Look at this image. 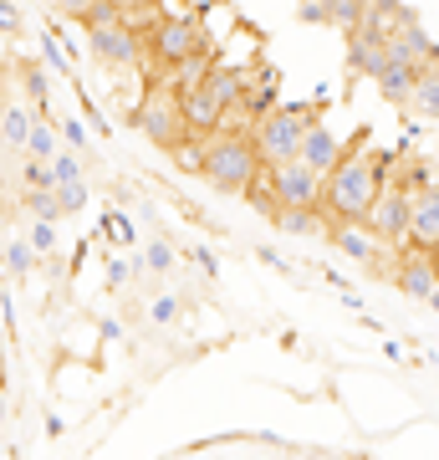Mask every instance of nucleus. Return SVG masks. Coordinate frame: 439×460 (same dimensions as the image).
Wrapping results in <instances>:
<instances>
[{"label":"nucleus","instance_id":"f257e3e1","mask_svg":"<svg viewBox=\"0 0 439 460\" xmlns=\"http://www.w3.org/2000/svg\"><path fill=\"white\" fill-rule=\"evenodd\" d=\"M399 169V154H368V148H347L342 164L322 180V210L338 226H363L373 210L378 190Z\"/></svg>","mask_w":439,"mask_h":460},{"label":"nucleus","instance_id":"f03ea898","mask_svg":"<svg viewBox=\"0 0 439 460\" xmlns=\"http://www.w3.org/2000/svg\"><path fill=\"white\" fill-rule=\"evenodd\" d=\"M260 174V159H256V144L250 133H235V128H220L205 138V180L220 190V195H245Z\"/></svg>","mask_w":439,"mask_h":460},{"label":"nucleus","instance_id":"7ed1b4c3","mask_svg":"<svg viewBox=\"0 0 439 460\" xmlns=\"http://www.w3.org/2000/svg\"><path fill=\"white\" fill-rule=\"evenodd\" d=\"M307 128H317V108H271V113L250 128L260 169H281V164H292V159H302Z\"/></svg>","mask_w":439,"mask_h":460},{"label":"nucleus","instance_id":"20e7f679","mask_svg":"<svg viewBox=\"0 0 439 460\" xmlns=\"http://www.w3.org/2000/svg\"><path fill=\"white\" fill-rule=\"evenodd\" d=\"M144 47L154 51V62H159L163 72H174L180 62H189V57H199V51H210V36H205L199 16H163V21L148 26Z\"/></svg>","mask_w":439,"mask_h":460},{"label":"nucleus","instance_id":"39448f33","mask_svg":"<svg viewBox=\"0 0 439 460\" xmlns=\"http://www.w3.org/2000/svg\"><path fill=\"white\" fill-rule=\"evenodd\" d=\"M133 123L154 138V144L163 148V154H174V148L189 138V128H184V108H180V93L174 87L154 83L144 93V102H138V113H133Z\"/></svg>","mask_w":439,"mask_h":460},{"label":"nucleus","instance_id":"423d86ee","mask_svg":"<svg viewBox=\"0 0 439 460\" xmlns=\"http://www.w3.org/2000/svg\"><path fill=\"white\" fill-rule=\"evenodd\" d=\"M408 215H414V195H408L399 180H383V190H378L373 210H368V220H363V230L373 235L378 246H404L408 241Z\"/></svg>","mask_w":439,"mask_h":460},{"label":"nucleus","instance_id":"0eeeda50","mask_svg":"<svg viewBox=\"0 0 439 460\" xmlns=\"http://www.w3.org/2000/svg\"><path fill=\"white\" fill-rule=\"evenodd\" d=\"M271 190H277V205H292V210H317L322 205V174H312L302 159L271 169Z\"/></svg>","mask_w":439,"mask_h":460},{"label":"nucleus","instance_id":"6e6552de","mask_svg":"<svg viewBox=\"0 0 439 460\" xmlns=\"http://www.w3.org/2000/svg\"><path fill=\"white\" fill-rule=\"evenodd\" d=\"M92 36V57L108 66H138V57H144V36H138V26H98Z\"/></svg>","mask_w":439,"mask_h":460},{"label":"nucleus","instance_id":"1a4fd4ad","mask_svg":"<svg viewBox=\"0 0 439 460\" xmlns=\"http://www.w3.org/2000/svg\"><path fill=\"white\" fill-rule=\"evenodd\" d=\"M393 287L404 296H414V302H429V292L439 287V266L435 256H424V251H408L399 256V266H393Z\"/></svg>","mask_w":439,"mask_h":460},{"label":"nucleus","instance_id":"9d476101","mask_svg":"<svg viewBox=\"0 0 439 460\" xmlns=\"http://www.w3.org/2000/svg\"><path fill=\"white\" fill-rule=\"evenodd\" d=\"M408 251L435 256L439 251V184H429L424 195H414V215H408Z\"/></svg>","mask_w":439,"mask_h":460},{"label":"nucleus","instance_id":"9b49d317","mask_svg":"<svg viewBox=\"0 0 439 460\" xmlns=\"http://www.w3.org/2000/svg\"><path fill=\"white\" fill-rule=\"evenodd\" d=\"M347 62L358 66L363 77H378V72H383V66H389V36H378L373 26H353V31H347Z\"/></svg>","mask_w":439,"mask_h":460},{"label":"nucleus","instance_id":"f8f14e48","mask_svg":"<svg viewBox=\"0 0 439 460\" xmlns=\"http://www.w3.org/2000/svg\"><path fill=\"white\" fill-rule=\"evenodd\" d=\"M342 154H347V144H342L338 133L327 128V123H317V128H307V138H302V164L312 169V174H332V169L342 164Z\"/></svg>","mask_w":439,"mask_h":460},{"label":"nucleus","instance_id":"ddd939ff","mask_svg":"<svg viewBox=\"0 0 439 460\" xmlns=\"http://www.w3.org/2000/svg\"><path fill=\"white\" fill-rule=\"evenodd\" d=\"M419 66H408V62H399V57H389V66L378 72L373 83H378V93L389 102H399V108H408V98H414V87H419Z\"/></svg>","mask_w":439,"mask_h":460},{"label":"nucleus","instance_id":"4468645a","mask_svg":"<svg viewBox=\"0 0 439 460\" xmlns=\"http://www.w3.org/2000/svg\"><path fill=\"white\" fill-rule=\"evenodd\" d=\"M31 128H36V113H31V108H21V102L0 108V144H5V148L26 154V138H31Z\"/></svg>","mask_w":439,"mask_h":460},{"label":"nucleus","instance_id":"2eb2a0df","mask_svg":"<svg viewBox=\"0 0 439 460\" xmlns=\"http://www.w3.org/2000/svg\"><path fill=\"white\" fill-rule=\"evenodd\" d=\"M26 154H31L36 164H51L57 159V118H36L31 138H26Z\"/></svg>","mask_w":439,"mask_h":460},{"label":"nucleus","instance_id":"dca6fc26","mask_svg":"<svg viewBox=\"0 0 439 460\" xmlns=\"http://www.w3.org/2000/svg\"><path fill=\"white\" fill-rule=\"evenodd\" d=\"M277 230H286V235H312V230H322V205H317V210H292V205H281Z\"/></svg>","mask_w":439,"mask_h":460},{"label":"nucleus","instance_id":"f3484780","mask_svg":"<svg viewBox=\"0 0 439 460\" xmlns=\"http://www.w3.org/2000/svg\"><path fill=\"white\" fill-rule=\"evenodd\" d=\"M408 113L414 118H439V72H424L414 98H408Z\"/></svg>","mask_w":439,"mask_h":460},{"label":"nucleus","instance_id":"a211bd4d","mask_svg":"<svg viewBox=\"0 0 439 460\" xmlns=\"http://www.w3.org/2000/svg\"><path fill=\"white\" fill-rule=\"evenodd\" d=\"M21 205H26L36 220H47V226H57V220L66 215L62 199H57V190H26V195H21Z\"/></svg>","mask_w":439,"mask_h":460},{"label":"nucleus","instance_id":"6ab92c4d","mask_svg":"<svg viewBox=\"0 0 439 460\" xmlns=\"http://www.w3.org/2000/svg\"><path fill=\"white\" fill-rule=\"evenodd\" d=\"M21 72V87H26V98L41 108V118H47V72H41V62H16Z\"/></svg>","mask_w":439,"mask_h":460},{"label":"nucleus","instance_id":"aec40b11","mask_svg":"<svg viewBox=\"0 0 439 460\" xmlns=\"http://www.w3.org/2000/svg\"><path fill=\"white\" fill-rule=\"evenodd\" d=\"M51 180H57V190H72V184H82L77 154H57V159H51Z\"/></svg>","mask_w":439,"mask_h":460},{"label":"nucleus","instance_id":"412c9836","mask_svg":"<svg viewBox=\"0 0 439 460\" xmlns=\"http://www.w3.org/2000/svg\"><path fill=\"white\" fill-rule=\"evenodd\" d=\"M98 26H128V16H123V5H118V0H98V5H92L87 31H98Z\"/></svg>","mask_w":439,"mask_h":460},{"label":"nucleus","instance_id":"4be33fe9","mask_svg":"<svg viewBox=\"0 0 439 460\" xmlns=\"http://www.w3.org/2000/svg\"><path fill=\"white\" fill-rule=\"evenodd\" d=\"M5 266H11L16 277H26V271L36 266V251H31V241H11V246H5Z\"/></svg>","mask_w":439,"mask_h":460},{"label":"nucleus","instance_id":"5701e85b","mask_svg":"<svg viewBox=\"0 0 439 460\" xmlns=\"http://www.w3.org/2000/svg\"><path fill=\"white\" fill-rule=\"evenodd\" d=\"M21 184H26V190H57V180H51V164H26L21 169Z\"/></svg>","mask_w":439,"mask_h":460},{"label":"nucleus","instance_id":"b1692460","mask_svg":"<svg viewBox=\"0 0 439 460\" xmlns=\"http://www.w3.org/2000/svg\"><path fill=\"white\" fill-rule=\"evenodd\" d=\"M31 251H36V256H51V251H57V226L36 220V226H31Z\"/></svg>","mask_w":439,"mask_h":460},{"label":"nucleus","instance_id":"393cba45","mask_svg":"<svg viewBox=\"0 0 439 460\" xmlns=\"http://www.w3.org/2000/svg\"><path fill=\"white\" fill-rule=\"evenodd\" d=\"M102 230H108V241H113V246H128V241H133V226L123 220V215H102Z\"/></svg>","mask_w":439,"mask_h":460},{"label":"nucleus","instance_id":"a878e982","mask_svg":"<svg viewBox=\"0 0 439 460\" xmlns=\"http://www.w3.org/2000/svg\"><path fill=\"white\" fill-rule=\"evenodd\" d=\"M0 36H21V5L16 0H0Z\"/></svg>","mask_w":439,"mask_h":460},{"label":"nucleus","instance_id":"bb28decb","mask_svg":"<svg viewBox=\"0 0 439 460\" xmlns=\"http://www.w3.org/2000/svg\"><path fill=\"white\" fill-rule=\"evenodd\" d=\"M144 266H154V271H169V266H174V251L163 246V241H154V246H148V256H144Z\"/></svg>","mask_w":439,"mask_h":460},{"label":"nucleus","instance_id":"cd10ccee","mask_svg":"<svg viewBox=\"0 0 439 460\" xmlns=\"http://www.w3.org/2000/svg\"><path fill=\"white\" fill-rule=\"evenodd\" d=\"M51 5H57L62 16H77V21H87V16H92V5H98V0H51Z\"/></svg>","mask_w":439,"mask_h":460},{"label":"nucleus","instance_id":"c85d7f7f","mask_svg":"<svg viewBox=\"0 0 439 460\" xmlns=\"http://www.w3.org/2000/svg\"><path fill=\"white\" fill-rule=\"evenodd\" d=\"M57 199H62V210L72 215V210H82V205H87V190H82V184H72V190H57Z\"/></svg>","mask_w":439,"mask_h":460},{"label":"nucleus","instance_id":"c756f323","mask_svg":"<svg viewBox=\"0 0 439 460\" xmlns=\"http://www.w3.org/2000/svg\"><path fill=\"white\" fill-rule=\"evenodd\" d=\"M41 57L57 66V77H66V62H62V51H57V36H41Z\"/></svg>","mask_w":439,"mask_h":460},{"label":"nucleus","instance_id":"7c9ffc66","mask_svg":"<svg viewBox=\"0 0 439 460\" xmlns=\"http://www.w3.org/2000/svg\"><path fill=\"white\" fill-rule=\"evenodd\" d=\"M154 317H159V323H174V317H180V302H174V296L154 302Z\"/></svg>","mask_w":439,"mask_h":460},{"label":"nucleus","instance_id":"2f4dec72","mask_svg":"<svg viewBox=\"0 0 439 460\" xmlns=\"http://www.w3.org/2000/svg\"><path fill=\"white\" fill-rule=\"evenodd\" d=\"M128 277H133V261H113V266H108V287H123Z\"/></svg>","mask_w":439,"mask_h":460},{"label":"nucleus","instance_id":"473e14b6","mask_svg":"<svg viewBox=\"0 0 439 460\" xmlns=\"http://www.w3.org/2000/svg\"><path fill=\"white\" fill-rule=\"evenodd\" d=\"M62 133H66V144H72V148H87V133H82V123H72V118H66Z\"/></svg>","mask_w":439,"mask_h":460},{"label":"nucleus","instance_id":"72a5a7b5","mask_svg":"<svg viewBox=\"0 0 439 460\" xmlns=\"http://www.w3.org/2000/svg\"><path fill=\"white\" fill-rule=\"evenodd\" d=\"M5 425H11V394L0 389V435H5Z\"/></svg>","mask_w":439,"mask_h":460},{"label":"nucleus","instance_id":"f704fd0d","mask_svg":"<svg viewBox=\"0 0 439 460\" xmlns=\"http://www.w3.org/2000/svg\"><path fill=\"white\" fill-rule=\"evenodd\" d=\"M429 307H435V313H439V287H435V292H429Z\"/></svg>","mask_w":439,"mask_h":460},{"label":"nucleus","instance_id":"c9c22d12","mask_svg":"<svg viewBox=\"0 0 439 460\" xmlns=\"http://www.w3.org/2000/svg\"><path fill=\"white\" fill-rule=\"evenodd\" d=\"M0 389H5V353H0Z\"/></svg>","mask_w":439,"mask_h":460}]
</instances>
